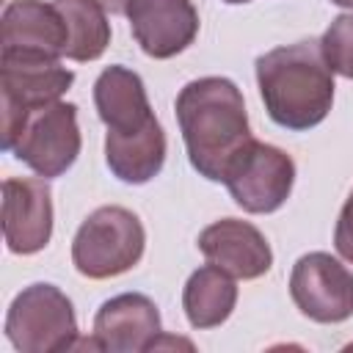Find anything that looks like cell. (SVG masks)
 <instances>
[{
  "label": "cell",
  "instance_id": "e0dca14e",
  "mask_svg": "<svg viewBox=\"0 0 353 353\" xmlns=\"http://www.w3.org/2000/svg\"><path fill=\"white\" fill-rule=\"evenodd\" d=\"M55 6L69 30L66 58L80 63L97 61L110 44V22L99 0H55Z\"/></svg>",
  "mask_w": 353,
  "mask_h": 353
},
{
  "label": "cell",
  "instance_id": "4fadbf2b",
  "mask_svg": "<svg viewBox=\"0 0 353 353\" xmlns=\"http://www.w3.org/2000/svg\"><path fill=\"white\" fill-rule=\"evenodd\" d=\"M94 105L108 135H132L154 124L143 80L127 66H108L94 83Z\"/></svg>",
  "mask_w": 353,
  "mask_h": 353
},
{
  "label": "cell",
  "instance_id": "30bf717a",
  "mask_svg": "<svg viewBox=\"0 0 353 353\" xmlns=\"http://www.w3.org/2000/svg\"><path fill=\"white\" fill-rule=\"evenodd\" d=\"M124 17L138 47L154 61L179 55L199 33V14L190 0H127Z\"/></svg>",
  "mask_w": 353,
  "mask_h": 353
},
{
  "label": "cell",
  "instance_id": "6da1fadb",
  "mask_svg": "<svg viewBox=\"0 0 353 353\" xmlns=\"http://www.w3.org/2000/svg\"><path fill=\"white\" fill-rule=\"evenodd\" d=\"M174 110L190 165L204 179L223 182L234 157L254 138L240 88L226 77H199L176 94Z\"/></svg>",
  "mask_w": 353,
  "mask_h": 353
},
{
  "label": "cell",
  "instance_id": "2e32d148",
  "mask_svg": "<svg viewBox=\"0 0 353 353\" xmlns=\"http://www.w3.org/2000/svg\"><path fill=\"white\" fill-rule=\"evenodd\" d=\"M237 303V284L234 276L221 270L218 265H204L190 273L185 290H182V309L193 328H215L223 320H229L232 309Z\"/></svg>",
  "mask_w": 353,
  "mask_h": 353
},
{
  "label": "cell",
  "instance_id": "7a4b0ae2",
  "mask_svg": "<svg viewBox=\"0 0 353 353\" xmlns=\"http://www.w3.org/2000/svg\"><path fill=\"white\" fill-rule=\"evenodd\" d=\"M256 85L268 116L295 132L317 127L334 102V72L314 39L259 55Z\"/></svg>",
  "mask_w": 353,
  "mask_h": 353
},
{
  "label": "cell",
  "instance_id": "5b68a950",
  "mask_svg": "<svg viewBox=\"0 0 353 353\" xmlns=\"http://www.w3.org/2000/svg\"><path fill=\"white\" fill-rule=\"evenodd\" d=\"M226 188L237 207L254 215L276 212L292 193L295 163L279 146L251 138L226 171Z\"/></svg>",
  "mask_w": 353,
  "mask_h": 353
},
{
  "label": "cell",
  "instance_id": "52a82bcc",
  "mask_svg": "<svg viewBox=\"0 0 353 353\" xmlns=\"http://www.w3.org/2000/svg\"><path fill=\"white\" fill-rule=\"evenodd\" d=\"M290 295L314 323H342L353 314V273L325 251L303 254L290 273Z\"/></svg>",
  "mask_w": 353,
  "mask_h": 353
},
{
  "label": "cell",
  "instance_id": "8fae6325",
  "mask_svg": "<svg viewBox=\"0 0 353 353\" xmlns=\"http://www.w3.org/2000/svg\"><path fill=\"white\" fill-rule=\"evenodd\" d=\"M160 312L152 298L124 292L105 301L94 317V345L110 353H141L157 347Z\"/></svg>",
  "mask_w": 353,
  "mask_h": 353
},
{
  "label": "cell",
  "instance_id": "3957f363",
  "mask_svg": "<svg viewBox=\"0 0 353 353\" xmlns=\"http://www.w3.org/2000/svg\"><path fill=\"white\" fill-rule=\"evenodd\" d=\"M146 248V232L127 207H99L77 229L72 240V262L80 276L102 281L135 268Z\"/></svg>",
  "mask_w": 353,
  "mask_h": 353
},
{
  "label": "cell",
  "instance_id": "277c9868",
  "mask_svg": "<svg viewBox=\"0 0 353 353\" xmlns=\"http://www.w3.org/2000/svg\"><path fill=\"white\" fill-rule=\"evenodd\" d=\"M6 336L19 353H58L77 347L72 301L55 284H30L8 306Z\"/></svg>",
  "mask_w": 353,
  "mask_h": 353
},
{
  "label": "cell",
  "instance_id": "9a60e30c",
  "mask_svg": "<svg viewBox=\"0 0 353 353\" xmlns=\"http://www.w3.org/2000/svg\"><path fill=\"white\" fill-rule=\"evenodd\" d=\"M105 160L113 176L127 185L154 179L165 163V132L160 121L132 135H105Z\"/></svg>",
  "mask_w": 353,
  "mask_h": 353
},
{
  "label": "cell",
  "instance_id": "ba28073f",
  "mask_svg": "<svg viewBox=\"0 0 353 353\" xmlns=\"http://www.w3.org/2000/svg\"><path fill=\"white\" fill-rule=\"evenodd\" d=\"M3 237L11 254H36L52 237V193L50 185L30 176L3 182Z\"/></svg>",
  "mask_w": 353,
  "mask_h": 353
},
{
  "label": "cell",
  "instance_id": "44dd1931",
  "mask_svg": "<svg viewBox=\"0 0 353 353\" xmlns=\"http://www.w3.org/2000/svg\"><path fill=\"white\" fill-rule=\"evenodd\" d=\"M331 3H336V6H342V8H353V0H331Z\"/></svg>",
  "mask_w": 353,
  "mask_h": 353
},
{
  "label": "cell",
  "instance_id": "5bb4252c",
  "mask_svg": "<svg viewBox=\"0 0 353 353\" xmlns=\"http://www.w3.org/2000/svg\"><path fill=\"white\" fill-rule=\"evenodd\" d=\"M74 80V72L58 61L0 55V97L11 99L30 113L58 102Z\"/></svg>",
  "mask_w": 353,
  "mask_h": 353
},
{
  "label": "cell",
  "instance_id": "7402d4cb",
  "mask_svg": "<svg viewBox=\"0 0 353 353\" xmlns=\"http://www.w3.org/2000/svg\"><path fill=\"white\" fill-rule=\"evenodd\" d=\"M223 3H229V6H240V3H251V0H223Z\"/></svg>",
  "mask_w": 353,
  "mask_h": 353
},
{
  "label": "cell",
  "instance_id": "ffe728a7",
  "mask_svg": "<svg viewBox=\"0 0 353 353\" xmlns=\"http://www.w3.org/2000/svg\"><path fill=\"white\" fill-rule=\"evenodd\" d=\"M99 6L110 14H124L127 11V0H99Z\"/></svg>",
  "mask_w": 353,
  "mask_h": 353
},
{
  "label": "cell",
  "instance_id": "8992f818",
  "mask_svg": "<svg viewBox=\"0 0 353 353\" xmlns=\"http://www.w3.org/2000/svg\"><path fill=\"white\" fill-rule=\"evenodd\" d=\"M80 127L77 108L72 102H52L30 113L19 141L14 143V157L22 160L44 179H55L72 168L80 154Z\"/></svg>",
  "mask_w": 353,
  "mask_h": 353
},
{
  "label": "cell",
  "instance_id": "7c38bea8",
  "mask_svg": "<svg viewBox=\"0 0 353 353\" xmlns=\"http://www.w3.org/2000/svg\"><path fill=\"white\" fill-rule=\"evenodd\" d=\"M199 251L207 256V262L243 281L265 276L273 265V251L265 234L254 223L237 218L210 223L199 234Z\"/></svg>",
  "mask_w": 353,
  "mask_h": 353
},
{
  "label": "cell",
  "instance_id": "ac0fdd59",
  "mask_svg": "<svg viewBox=\"0 0 353 353\" xmlns=\"http://www.w3.org/2000/svg\"><path fill=\"white\" fill-rule=\"evenodd\" d=\"M320 50L331 72L353 80V14H339L331 19L320 39Z\"/></svg>",
  "mask_w": 353,
  "mask_h": 353
},
{
  "label": "cell",
  "instance_id": "9c48e42d",
  "mask_svg": "<svg viewBox=\"0 0 353 353\" xmlns=\"http://www.w3.org/2000/svg\"><path fill=\"white\" fill-rule=\"evenodd\" d=\"M69 30L55 3L11 0L3 11V52L14 58L58 61L66 55Z\"/></svg>",
  "mask_w": 353,
  "mask_h": 353
},
{
  "label": "cell",
  "instance_id": "d6986e66",
  "mask_svg": "<svg viewBox=\"0 0 353 353\" xmlns=\"http://www.w3.org/2000/svg\"><path fill=\"white\" fill-rule=\"evenodd\" d=\"M334 245H336L339 256L353 265V190H350V196L339 212V221L334 229Z\"/></svg>",
  "mask_w": 353,
  "mask_h": 353
}]
</instances>
